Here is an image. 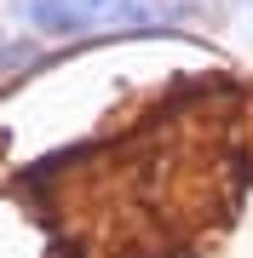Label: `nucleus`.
Wrapping results in <instances>:
<instances>
[{"label":"nucleus","instance_id":"1","mask_svg":"<svg viewBox=\"0 0 253 258\" xmlns=\"http://www.w3.org/2000/svg\"><path fill=\"white\" fill-rule=\"evenodd\" d=\"M35 23L40 29H52V35H75V29H86L104 12V0H35Z\"/></svg>","mask_w":253,"mask_h":258}]
</instances>
